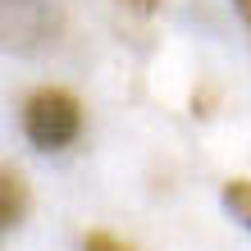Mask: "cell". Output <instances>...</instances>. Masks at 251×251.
Returning <instances> with one entry per match:
<instances>
[{
    "label": "cell",
    "instance_id": "1",
    "mask_svg": "<svg viewBox=\"0 0 251 251\" xmlns=\"http://www.w3.org/2000/svg\"><path fill=\"white\" fill-rule=\"evenodd\" d=\"M82 132V100L64 87H37L23 100V137L37 151H64Z\"/></svg>",
    "mask_w": 251,
    "mask_h": 251
},
{
    "label": "cell",
    "instance_id": "2",
    "mask_svg": "<svg viewBox=\"0 0 251 251\" xmlns=\"http://www.w3.org/2000/svg\"><path fill=\"white\" fill-rule=\"evenodd\" d=\"M27 210H32V192H27V178L19 169H5L0 174V219H5V228H19Z\"/></svg>",
    "mask_w": 251,
    "mask_h": 251
},
{
    "label": "cell",
    "instance_id": "3",
    "mask_svg": "<svg viewBox=\"0 0 251 251\" xmlns=\"http://www.w3.org/2000/svg\"><path fill=\"white\" fill-rule=\"evenodd\" d=\"M219 201H224V210L238 219L242 228H251V178H228L224 192H219Z\"/></svg>",
    "mask_w": 251,
    "mask_h": 251
},
{
    "label": "cell",
    "instance_id": "4",
    "mask_svg": "<svg viewBox=\"0 0 251 251\" xmlns=\"http://www.w3.org/2000/svg\"><path fill=\"white\" fill-rule=\"evenodd\" d=\"M82 251H132V247L119 242L114 233H87V238H82Z\"/></svg>",
    "mask_w": 251,
    "mask_h": 251
},
{
    "label": "cell",
    "instance_id": "5",
    "mask_svg": "<svg viewBox=\"0 0 251 251\" xmlns=\"http://www.w3.org/2000/svg\"><path fill=\"white\" fill-rule=\"evenodd\" d=\"M124 9H132V14H155V5L160 0H119Z\"/></svg>",
    "mask_w": 251,
    "mask_h": 251
},
{
    "label": "cell",
    "instance_id": "6",
    "mask_svg": "<svg viewBox=\"0 0 251 251\" xmlns=\"http://www.w3.org/2000/svg\"><path fill=\"white\" fill-rule=\"evenodd\" d=\"M233 9H238L242 19H247V27H251V0H233Z\"/></svg>",
    "mask_w": 251,
    "mask_h": 251
}]
</instances>
